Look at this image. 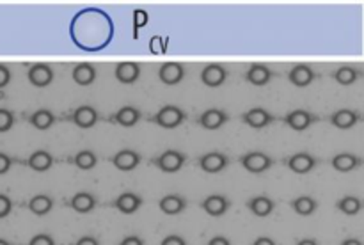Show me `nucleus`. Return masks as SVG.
Segmentation results:
<instances>
[{
    "label": "nucleus",
    "instance_id": "nucleus-25",
    "mask_svg": "<svg viewBox=\"0 0 364 245\" xmlns=\"http://www.w3.org/2000/svg\"><path fill=\"white\" fill-rule=\"evenodd\" d=\"M359 165H361V158L354 153H340L333 158V167L340 173H350Z\"/></svg>",
    "mask_w": 364,
    "mask_h": 245
},
{
    "label": "nucleus",
    "instance_id": "nucleus-7",
    "mask_svg": "<svg viewBox=\"0 0 364 245\" xmlns=\"http://www.w3.org/2000/svg\"><path fill=\"white\" fill-rule=\"evenodd\" d=\"M242 121H244L247 126L259 130V128L269 126V124L274 121V116L267 109L255 107V109H251V110H247V112L242 114Z\"/></svg>",
    "mask_w": 364,
    "mask_h": 245
},
{
    "label": "nucleus",
    "instance_id": "nucleus-41",
    "mask_svg": "<svg viewBox=\"0 0 364 245\" xmlns=\"http://www.w3.org/2000/svg\"><path fill=\"white\" fill-rule=\"evenodd\" d=\"M11 82V71L4 64H0V89L6 87Z\"/></svg>",
    "mask_w": 364,
    "mask_h": 245
},
{
    "label": "nucleus",
    "instance_id": "nucleus-6",
    "mask_svg": "<svg viewBox=\"0 0 364 245\" xmlns=\"http://www.w3.org/2000/svg\"><path fill=\"white\" fill-rule=\"evenodd\" d=\"M228 163H230V158H228L224 153L219 151L206 153V155H203L201 158H199V167H201L206 174L220 173L223 169H226Z\"/></svg>",
    "mask_w": 364,
    "mask_h": 245
},
{
    "label": "nucleus",
    "instance_id": "nucleus-34",
    "mask_svg": "<svg viewBox=\"0 0 364 245\" xmlns=\"http://www.w3.org/2000/svg\"><path fill=\"white\" fill-rule=\"evenodd\" d=\"M167 43H169V38H166V36H153V38L149 39V50H151V53H155V55H162V53L167 52Z\"/></svg>",
    "mask_w": 364,
    "mask_h": 245
},
{
    "label": "nucleus",
    "instance_id": "nucleus-35",
    "mask_svg": "<svg viewBox=\"0 0 364 245\" xmlns=\"http://www.w3.org/2000/svg\"><path fill=\"white\" fill-rule=\"evenodd\" d=\"M148 20H149V14L146 13L144 9L134 11V39L139 38V31L148 25Z\"/></svg>",
    "mask_w": 364,
    "mask_h": 245
},
{
    "label": "nucleus",
    "instance_id": "nucleus-45",
    "mask_svg": "<svg viewBox=\"0 0 364 245\" xmlns=\"http://www.w3.org/2000/svg\"><path fill=\"white\" fill-rule=\"evenodd\" d=\"M252 245H277V244L272 240V238L259 236V238H256L255 241H252Z\"/></svg>",
    "mask_w": 364,
    "mask_h": 245
},
{
    "label": "nucleus",
    "instance_id": "nucleus-23",
    "mask_svg": "<svg viewBox=\"0 0 364 245\" xmlns=\"http://www.w3.org/2000/svg\"><path fill=\"white\" fill-rule=\"evenodd\" d=\"M27 165L36 173H45L53 165V156L46 149H38L27 160Z\"/></svg>",
    "mask_w": 364,
    "mask_h": 245
},
{
    "label": "nucleus",
    "instance_id": "nucleus-44",
    "mask_svg": "<svg viewBox=\"0 0 364 245\" xmlns=\"http://www.w3.org/2000/svg\"><path fill=\"white\" fill-rule=\"evenodd\" d=\"M206 245H231V241L226 236H213Z\"/></svg>",
    "mask_w": 364,
    "mask_h": 245
},
{
    "label": "nucleus",
    "instance_id": "nucleus-2",
    "mask_svg": "<svg viewBox=\"0 0 364 245\" xmlns=\"http://www.w3.org/2000/svg\"><path fill=\"white\" fill-rule=\"evenodd\" d=\"M187 114L185 110H181L180 107L176 105H164L155 116L151 117L149 121H153L155 124H159L160 128H166V130H171V128L180 126L181 123L185 121Z\"/></svg>",
    "mask_w": 364,
    "mask_h": 245
},
{
    "label": "nucleus",
    "instance_id": "nucleus-19",
    "mask_svg": "<svg viewBox=\"0 0 364 245\" xmlns=\"http://www.w3.org/2000/svg\"><path fill=\"white\" fill-rule=\"evenodd\" d=\"M288 78H290L291 84L297 85V87H306V85H309L315 80V71H313L311 66H308V64H297V66H294L290 70Z\"/></svg>",
    "mask_w": 364,
    "mask_h": 245
},
{
    "label": "nucleus",
    "instance_id": "nucleus-30",
    "mask_svg": "<svg viewBox=\"0 0 364 245\" xmlns=\"http://www.w3.org/2000/svg\"><path fill=\"white\" fill-rule=\"evenodd\" d=\"M28 121H31L32 126L38 128V130H48V128L55 123V116H53V112H50L48 109H39L28 117Z\"/></svg>",
    "mask_w": 364,
    "mask_h": 245
},
{
    "label": "nucleus",
    "instance_id": "nucleus-18",
    "mask_svg": "<svg viewBox=\"0 0 364 245\" xmlns=\"http://www.w3.org/2000/svg\"><path fill=\"white\" fill-rule=\"evenodd\" d=\"M141 117H142L141 110L135 109V107H132V105H124V107H121L116 114H114L112 121L116 124H119V126L130 128V126H134V124H137L139 121H141Z\"/></svg>",
    "mask_w": 364,
    "mask_h": 245
},
{
    "label": "nucleus",
    "instance_id": "nucleus-16",
    "mask_svg": "<svg viewBox=\"0 0 364 245\" xmlns=\"http://www.w3.org/2000/svg\"><path fill=\"white\" fill-rule=\"evenodd\" d=\"M114 206L119 209L124 215H132V213L137 212L142 206V197L135 192H123L121 195H117V199L114 201Z\"/></svg>",
    "mask_w": 364,
    "mask_h": 245
},
{
    "label": "nucleus",
    "instance_id": "nucleus-37",
    "mask_svg": "<svg viewBox=\"0 0 364 245\" xmlns=\"http://www.w3.org/2000/svg\"><path fill=\"white\" fill-rule=\"evenodd\" d=\"M28 245H55V240H53L50 234L39 233V234H36V236L31 238Z\"/></svg>",
    "mask_w": 364,
    "mask_h": 245
},
{
    "label": "nucleus",
    "instance_id": "nucleus-5",
    "mask_svg": "<svg viewBox=\"0 0 364 245\" xmlns=\"http://www.w3.org/2000/svg\"><path fill=\"white\" fill-rule=\"evenodd\" d=\"M315 121H318V117H316L315 114L308 112V110H304V109L291 110V112H288L287 116H284V123H287L288 126H290L291 130H295V131L308 130V128L311 126Z\"/></svg>",
    "mask_w": 364,
    "mask_h": 245
},
{
    "label": "nucleus",
    "instance_id": "nucleus-29",
    "mask_svg": "<svg viewBox=\"0 0 364 245\" xmlns=\"http://www.w3.org/2000/svg\"><path fill=\"white\" fill-rule=\"evenodd\" d=\"M291 208H294V212L299 213V215L308 217L311 215V213H315V209L318 208V202H316V199H313L311 195H301V197L291 201Z\"/></svg>",
    "mask_w": 364,
    "mask_h": 245
},
{
    "label": "nucleus",
    "instance_id": "nucleus-42",
    "mask_svg": "<svg viewBox=\"0 0 364 245\" xmlns=\"http://www.w3.org/2000/svg\"><path fill=\"white\" fill-rule=\"evenodd\" d=\"M119 245H144V240L141 236H137V234H130Z\"/></svg>",
    "mask_w": 364,
    "mask_h": 245
},
{
    "label": "nucleus",
    "instance_id": "nucleus-14",
    "mask_svg": "<svg viewBox=\"0 0 364 245\" xmlns=\"http://www.w3.org/2000/svg\"><path fill=\"white\" fill-rule=\"evenodd\" d=\"M228 119H230V116H228L224 110L208 109L199 116V124H201L205 130H217V128H220L223 124H226Z\"/></svg>",
    "mask_w": 364,
    "mask_h": 245
},
{
    "label": "nucleus",
    "instance_id": "nucleus-10",
    "mask_svg": "<svg viewBox=\"0 0 364 245\" xmlns=\"http://www.w3.org/2000/svg\"><path fill=\"white\" fill-rule=\"evenodd\" d=\"M112 163L117 170L128 173V170H134L141 163V155L134 149H121L112 156Z\"/></svg>",
    "mask_w": 364,
    "mask_h": 245
},
{
    "label": "nucleus",
    "instance_id": "nucleus-36",
    "mask_svg": "<svg viewBox=\"0 0 364 245\" xmlns=\"http://www.w3.org/2000/svg\"><path fill=\"white\" fill-rule=\"evenodd\" d=\"M14 114L7 109H0V134H6L13 128Z\"/></svg>",
    "mask_w": 364,
    "mask_h": 245
},
{
    "label": "nucleus",
    "instance_id": "nucleus-33",
    "mask_svg": "<svg viewBox=\"0 0 364 245\" xmlns=\"http://www.w3.org/2000/svg\"><path fill=\"white\" fill-rule=\"evenodd\" d=\"M358 78H359V71L352 66H341L334 71V80L340 82L341 85L354 84Z\"/></svg>",
    "mask_w": 364,
    "mask_h": 245
},
{
    "label": "nucleus",
    "instance_id": "nucleus-28",
    "mask_svg": "<svg viewBox=\"0 0 364 245\" xmlns=\"http://www.w3.org/2000/svg\"><path fill=\"white\" fill-rule=\"evenodd\" d=\"M52 208H53V199L46 194H38L28 201V209L38 217L46 215L48 212H52Z\"/></svg>",
    "mask_w": 364,
    "mask_h": 245
},
{
    "label": "nucleus",
    "instance_id": "nucleus-1",
    "mask_svg": "<svg viewBox=\"0 0 364 245\" xmlns=\"http://www.w3.org/2000/svg\"><path fill=\"white\" fill-rule=\"evenodd\" d=\"M70 38L75 46L85 52H100L112 43L114 20L100 7L78 11L70 23Z\"/></svg>",
    "mask_w": 364,
    "mask_h": 245
},
{
    "label": "nucleus",
    "instance_id": "nucleus-26",
    "mask_svg": "<svg viewBox=\"0 0 364 245\" xmlns=\"http://www.w3.org/2000/svg\"><path fill=\"white\" fill-rule=\"evenodd\" d=\"M70 206L77 213H89L91 209H95L96 199L95 195L89 194V192H78L73 197L70 199Z\"/></svg>",
    "mask_w": 364,
    "mask_h": 245
},
{
    "label": "nucleus",
    "instance_id": "nucleus-4",
    "mask_svg": "<svg viewBox=\"0 0 364 245\" xmlns=\"http://www.w3.org/2000/svg\"><path fill=\"white\" fill-rule=\"evenodd\" d=\"M240 163L251 174H262L272 167L274 160L263 151H249L240 156Z\"/></svg>",
    "mask_w": 364,
    "mask_h": 245
},
{
    "label": "nucleus",
    "instance_id": "nucleus-48",
    "mask_svg": "<svg viewBox=\"0 0 364 245\" xmlns=\"http://www.w3.org/2000/svg\"><path fill=\"white\" fill-rule=\"evenodd\" d=\"M0 245H11V244L7 240H4V238H0Z\"/></svg>",
    "mask_w": 364,
    "mask_h": 245
},
{
    "label": "nucleus",
    "instance_id": "nucleus-31",
    "mask_svg": "<svg viewBox=\"0 0 364 245\" xmlns=\"http://www.w3.org/2000/svg\"><path fill=\"white\" fill-rule=\"evenodd\" d=\"M336 208L340 209V212H343L345 215H358L363 208V202L361 199L355 197V195H345V197H341L340 201L336 202Z\"/></svg>",
    "mask_w": 364,
    "mask_h": 245
},
{
    "label": "nucleus",
    "instance_id": "nucleus-38",
    "mask_svg": "<svg viewBox=\"0 0 364 245\" xmlns=\"http://www.w3.org/2000/svg\"><path fill=\"white\" fill-rule=\"evenodd\" d=\"M13 209V201L6 194H0V219H6Z\"/></svg>",
    "mask_w": 364,
    "mask_h": 245
},
{
    "label": "nucleus",
    "instance_id": "nucleus-17",
    "mask_svg": "<svg viewBox=\"0 0 364 245\" xmlns=\"http://www.w3.org/2000/svg\"><path fill=\"white\" fill-rule=\"evenodd\" d=\"M114 75H116V78L121 84H134L141 77V66L137 62H132V60L119 62L116 70H114Z\"/></svg>",
    "mask_w": 364,
    "mask_h": 245
},
{
    "label": "nucleus",
    "instance_id": "nucleus-8",
    "mask_svg": "<svg viewBox=\"0 0 364 245\" xmlns=\"http://www.w3.org/2000/svg\"><path fill=\"white\" fill-rule=\"evenodd\" d=\"M288 169L294 170L295 174H308L309 170H313V167L316 165V158L311 155V153H295L290 158L287 160Z\"/></svg>",
    "mask_w": 364,
    "mask_h": 245
},
{
    "label": "nucleus",
    "instance_id": "nucleus-3",
    "mask_svg": "<svg viewBox=\"0 0 364 245\" xmlns=\"http://www.w3.org/2000/svg\"><path fill=\"white\" fill-rule=\"evenodd\" d=\"M187 162V156L185 153L178 151V149H166L164 153H160L155 160H153V165L159 167L162 173H178L181 167Z\"/></svg>",
    "mask_w": 364,
    "mask_h": 245
},
{
    "label": "nucleus",
    "instance_id": "nucleus-40",
    "mask_svg": "<svg viewBox=\"0 0 364 245\" xmlns=\"http://www.w3.org/2000/svg\"><path fill=\"white\" fill-rule=\"evenodd\" d=\"M160 245H187V241H185V238L180 236V234H169V236L164 238Z\"/></svg>",
    "mask_w": 364,
    "mask_h": 245
},
{
    "label": "nucleus",
    "instance_id": "nucleus-22",
    "mask_svg": "<svg viewBox=\"0 0 364 245\" xmlns=\"http://www.w3.org/2000/svg\"><path fill=\"white\" fill-rule=\"evenodd\" d=\"M359 121V114L352 109H341L331 116V123L340 130H348V128L355 126Z\"/></svg>",
    "mask_w": 364,
    "mask_h": 245
},
{
    "label": "nucleus",
    "instance_id": "nucleus-20",
    "mask_svg": "<svg viewBox=\"0 0 364 245\" xmlns=\"http://www.w3.org/2000/svg\"><path fill=\"white\" fill-rule=\"evenodd\" d=\"M159 208L162 209V213H166V215H178V213H181L187 208V201H185V197H181V195L169 194L164 195V197L160 199Z\"/></svg>",
    "mask_w": 364,
    "mask_h": 245
},
{
    "label": "nucleus",
    "instance_id": "nucleus-32",
    "mask_svg": "<svg viewBox=\"0 0 364 245\" xmlns=\"http://www.w3.org/2000/svg\"><path fill=\"white\" fill-rule=\"evenodd\" d=\"M73 163L78 167V169L89 170L92 169V167H96V163H98V156H96L91 149H82V151H78L77 155H75Z\"/></svg>",
    "mask_w": 364,
    "mask_h": 245
},
{
    "label": "nucleus",
    "instance_id": "nucleus-21",
    "mask_svg": "<svg viewBox=\"0 0 364 245\" xmlns=\"http://www.w3.org/2000/svg\"><path fill=\"white\" fill-rule=\"evenodd\" d=\"M247 208L255 213L256 217L263 219V217H269L270 213L276 208V202L269 197V195H256V197L249 199Z\"/></svg>",
    "mask_w": 364,
    "mask_h": 245
},
{
    "label": "nucleus",
    "instance_id": "nucleus-46",
    "mask_svg": "<svg viewBox=\"0 0 364 245\" xmlns=\"http://www.w3.org/2000/svg\"><path fill=\"white\" fill-rule=\"evenodd\" d=\"M297 245H320L315 238H302V240L297 241Z\"/></svg>",
    "mask_w": 364,
    "mask_h": 245
},
{
    "label": "nucleus",
    "instance_id": "nucleus-13",
    "mask_svg": "<svg viewBox=\"0 0 364 245\" xmlns=\"http://www.w3.org/2000/svg\"><path fill=\"white\" fill-rule=\"evenodd\" d=\"M228 71L220 64H208L205 70L201 71V82L208 87H219L226 82Z\"/></svg>",
    "mask_w": 364,
    "mask_h": 245
},
{
    "label": "nucleus",
    "instance_id": "nucleus-47",
    "mask_svg": "<svg viewBox=\"0 0 364 245\" xmlns=\"http://www.w3.org/2000/svg\"><path fill=\"white\" fill-rule=\"evenodd\" d=\"M341 245H363V241L359 238H347V240L341 241Z\"/></svg>",
    "mask_w": 364,
    "mask_h": 245
},
{
    "label": "nucleus",
    "instance_id": "nucleus-24",
    "mask_svg": "<svg viewBox=\"0 0 364 245\" xmlns=\"http://www.w3.org/2000/svg\"><path fill=\"white\" fill-rule=\"evenodd\" d=\"M272 71H270L269 66L265 64H252L247 71V80L251 82L252 85H265L272 80Z\"/></svg>",
    "mask_w": 364,
    "mask_h": 245
},
{
    "label": "nucleus",
    "instance_id": "nucleus-43",
    "mask_svg": "<svg viewBox=\"0 0 364 245\" xmlns=\"http://www.w3.org/2000/svg\"><path fill=\"white\" fill-rule=\"evenodd\" d=\"M75 245H100L98 238L91 236V234H87V236H82L78 238L77 241H75Z\"/></svg>",
    "mask_w": 364,
    "mask_h": 245
},
{
    "label": "nucleus",
    "instance_id": "nucleus-15",
    "mask_svg": "<svg viewBox=\"0 0 364 245\" xmlns=\"http://www.w3.org/2000/svg\"><path fill=\"white\" fill-rule=\"evenodd\" d=\"M159 77L166 85L180 84L185 77V67L180 62H166L160 66Z\"/></svg>",
    "mask_w": 364,
    "mask_h": 245
},
{
    "label": "nucleus",
    "instance_id": "nucleus-12",
    "mask_svg": "<svg viewBox=\"0 0 364 245\" xmlns=\"http://www.w3.org/2000/svg\"><path fill=\"white\" fill-rule=\"evenodd\" d=\"M28 82H31L34 87H46V85L52 84L53 80V71L48 64H34L31 66L27 73Z\"/></svg>",
    "mask_w": 364,
    "mask_h": 245
},
{
    "label": "nucleus",
    "instance_id": "nucleus-27",
    "mask_svg": "<svg viewBox=\"0 0 364 245\" xmlns=\"http://www.w3.org/2000/svg\"><path fill=\"white\" fill-rule=\"evenodd\" d=\"M71 77H73L75 84L91 85L92 82L96 80V70H95V66H91V64L82 62V64H78V66L73 67V73H71Z\"/></svg>",
    "mask_w": 364,
    "mask_h": 245
},
{
    "label": "nucleus",
    "instance_id": "nucleus-11",
    "mask_svg": "<svg viewBox=\"0 0 364 245\" xmlns=\"http://www.w3.org/2000/svg\"><path fill=\"white\" fill-rule=\"evenodd\" d=\"M231 202L226 195H220V194H213L208 195L205 201L201 202V208L208 213L210 217H223L224 213L230 209Z\"/></svg>",
    "mask_w": 364,
    "mask_h": 245
},
{
    "label": "nucleus",
    "instance_id": "nucleus-39",
    "mask_svg": "<svg viewBox=\"0 0 364 245\" xmlns=\"http://www.w3.org/2000/svg\"><path fill=\"white\" fill-rule=\"evenodd\" d=\"M11 165H13V158L9 155H6V153L0 151V176L6 174L11 169Z\"/></svg>",
    "mask_w": 364,
    "mask_h": 245
},
{
    "label": "nucleus",
    "instance_id": "nucleus-9",
    "mask_svg": "<svg viewBox=\"0 0 364 245\" xmlns=\"http://www.w3.org/2000/svg\"><path fill=\"white\" fill-rule=\"evenodd\" d=\"M98 110L91 105H80L73 110L71 114V121L77 124L78 128H91L98 123Z\"/></svg>",
    "mask_w": 364,
    "mask_h": 245
}]
</instances>
